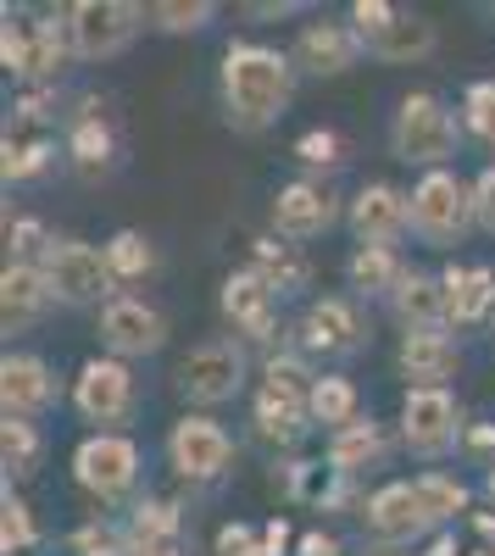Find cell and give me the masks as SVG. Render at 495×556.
<instances>
[{"instance_id": "cell-10", "label": "cell", "mask_w": 495, "mask_h": 556, "mask_svg": "<svg viewBox=\"0 0 495 556\" xmlns=\"http://www.w3.org/2000/svg\"><path fill=\"white\" fill-rule=\"evenodd\" d=\"M73 479L101 501H123L134 479H140V445L123 434H89L73 451Z\"/></svg>"}, {"instance_id": "cell-43", "label": "cell", "mask_w": 495, "mask_h": 556, "mask_svg": "<svg viewBox=\"0 0 495 556\" xmlns=\"http://www.w3.org/2000/svg\"><path fill=\"white\" fill-rule=\"evenodd\" d=\"M217 556H267V545L256 540L251 523H229V529H217Z\"/></svg>"}, {"instance_id": "cell-37", "label": "cell", "mask_w": 495, "mask_h": 556, "mask_svg": "<svg viewBox=\"0 0 495 556\" xmlns=\"http://www.w3.org/2000/svg\"><path fill=\"white\" fill-rule=\"evenodd\" d=\"M34 545H39V529H34V518H28V506L7 490V501H0V551L23 556V551H34Z\"/></svg>"}, {"instance_id": "cell-35", "label": "cell", "mask_w": 495, "mask_h": 556, "mask_svg": "<svg viewBox=\"0 0 495 556\" xmlns=\"http://www.w3.org/2000/svg\"><path fill=\"white\" fill-rule=\"evenodd\" d=\"M212 17H217L212 0H162V7L145 12V23H151L156 34H201Z\"/></svg>"}, {"instance_id": "cell-1", "label": "cell", "mask_w": 495, "mask_h": 556, "mask_svg": "<svg viewBox=\"0 0 495 556\" xmlns=\"http://www.w3.org/2000/svg\"><path fill=\"white\" fill-rule=\"evenodd\" d=\"M290 96H295V62L284 51L256 39H240L223 51V112L240 134L274 128L290 112Z\"/></svg>"}, {"instance_id": "cell-6", "label": "cell", "mask_w": 495, "mask_h": 556, "mask_svg": "<svg viewBox=\"0 0 495 556\" xmlns=\"http://www.w3.org/2000/svg\"><path fill=\"white\" fill-rule=\"evenodd\" d=\"M245 345L240 340H201L185 362H178V390L195 406H223L245 390Z\"/></svg>"}, {"instance_id": "cell-4", "label": "cell", "mask_w": 495, "mask_h": 556, "mask_svg": "<svg viewBox=\"0 0 495 556\" xmlns=\"http://www.w3.org/2000/svg\"><path fill=\"white\" fill-rule=\"evenodd\" d=\"M39 267L51 278L56 306H112L117 301V278L106 267V251L84 245V240H56Z\"/></svg>"}, {"instance_id": "cell-33", "label": "cell", "mask_w": 495, "mask_h": 556, "mask_svg": "<svg viewBox=\"0 0 495 556\" xmlns=\"http://www.w3.org/2000/svg\"><path fill=\"white\" fill-rule=\"evenodd\" d=\"M0 173H7V184H23V178H34V173H45L51 167V139L45 134H7V146H0Z\"/></svg>"}, {"instance_id": "cell-46", "label": "cell", "mask_w": 495, "mask_h": 556, "mask_svg": "<svg viewBox=\"0 0 495 556\" xmlns=\"http://www.w3.org/2000/svg\"><path fill=\"white\" fill-rule=\"evenodd\" d=\"M262 545H267V556H284V545H290V523L274 518V523L262 529Z\"/></svg>"}, {"instance_id": "cell-32", "label": "cell", "mask_w": 495, "mask_h": 556, "mask_svg": "<svg viewBox=\"0 0 495 556\" xmlns=\"http://www.w3.org/2000/svg\"><path fill=\"white\" fill-rule=\"evenodd\" d=\"M101 251H106V267H112L117 285H140V278L156 267L151 240H145V235H134V228H117V235H112Z\"/></svg>"}, {"instance_id": "cell-50", "label": "cell", "mask_w": 495, "mask_h": 556, "mask_svg": "<svg viewBox=\"0 0 495 556\" xmlns=\"http://www.w3.org/2000/svg\"><path fill=\"white\" fill-rule=\"evenodd\" d=\"M484 495L495 501V462H490V473H484Z\"/></svg>"}, {"instance_id": "cell-3", "label": "cell", "mask_w": 495, "mask_h": 556, "mask_svg": "<svg viewBox=\"0 0 495 556\" xmlns=\"http://www.w3.org/2000/svg\"><path fill=\"white\" fill-rule=\"evenodd\" d=\"M479 223L473 212V184H462L457 173H423L412 190V235L423 245H457L468 228Z\"/></svg>"}, {"instance_id": "cell-12", "label": "cell", "mask_w": 495, "mask_h": 556, "mask_svg": "<svg viewBox=\"0 0 495 556\" xmlns=\"http://www.w3.org/2000/svg\"><path fill=\"white\" fill-rule=\"evenodd\" d=\"M345 217H351L356 245L395 251L401 240H407V228H412V195H401L395 184H363Z\"/></svg>"}, {"instance_id": "cell-25", "label": "cell", "mask_w": 495, "mask_h": 556, "mask_svg": "<svg viewBox=\"0 0 495 556\" xmlns=\"http://www.w3.org/2000/svg\"><path fill=\"white\" fill-rule=\"evenodd\" d=\"M434 23L423 17V12H395V23L368 45V56H379V62H390V67H407V62H423L429 51H434Z\"/></svg>"}, {"instance_id": "cell-52", "label": "cell", "mask_w": 495, "mask_h": 556, "mask_svg": "<svg viewBox=\"0 0 495 556\" xmlns=\"http://www.w3.org/2000/svg\"><path fill=\"white\" fill-rule=\"evenodd\" d=\"M490 17H495V7H490Z\"/></svg>"}, {"instance_id": "cell-9", "label": "cell", "mask_w": 495, "mask_h": 556, "mask_svg": "<svg viewBox=\"0 0 495 556\" xmlns=\"http://www.w3.org/2000/svg\"><path fill=\"white\" fill-rule=\"evenodd\" d=\"M73 406H78V417L101 424V434L128 424V417H134V374H128V362L89 356L78 367V379H73Z\"/></svg>"}, {"instance_id": "cell-24", "label": "cell", "mask_w": 495, "mask_h": 556, "mask_svg": "<svg viewBox=\"0 0 495 556\" xmlns=\"http://www.w3.org/2000/svg\"><path fill=\"white\" fill-rule=\"evenodd\" d=\"M379 462H384V429L373 417H356V424L329 434V468L340 479H356L363 468H379Z\"/></svg>"}, {"instance_id": "cell-15", "label": "cell", "mask_w": 495, "mask_h": 556, "mask_svg": "<svg viewBox=\"0 0 495 556\" xmlns=\"http://www.w3.org/2000/svg\"><path fill=\"white\" fill-rule=\"evenodd\" d=\"M101 345L128 362V356H156L167 345V317L156 306H145L140 295H117L112 306H101Z\"/></svg>"}, {"instance_id": "cell-8", "label": "cell", "mask_w": 495, "mask_h": 556, "mask_svg": "<svg viewBox=\"0 0 495 556\" xmlns=\"http://www.w3.org/2000/svg\"><path fill=\"white\" fill-rule=\"evenodd\" d=\"M167 462H173V468L185 473L190 484H212V479L229 473L234 440H229V429H223L217 417L190 412V417H178V424L167 429Z\"/></svg>"}, {"instance_id": "cell-11", "label": "cell", "mask_w": 495, "mask_h": 556, "mask_svg": "<svg viewBox=\"0 0 495 556\" xmlns=\"http://www.w3.org/2000/svg\"><path fill=\"white\" fill-rule=\"evenodd\" d=\"M462 434V406L452 390H407L401 401V440L418 456H445Z\"/></svg>"}, {"instance_id": "cell-5", "label": "cell", "mask_w": 495, "mask_h": 556, "mask_svg": "<svg viewBox=\"0 0 495 556\" xmlns=\"http://www.w3.org/2000/svg\"><path fill=\"white\" fill-rule=\"evenodd\" d=\"M67 56H78L67 12L39 17V23H7V34H0V62L17 78H56Z\"/></svg>"}, {"instance_id": "cell-27", "label": "cell", "mask_w": 495, "mask_h": 556, "mask_svg": "<svg viewBox=\"0 0 495 556\" xmlns=\"http://www.w3.org/2000/svg\"><path fill=\"white\" fill-rule=\"evenodd\" d=\"M67 156H73L84 173H101V167L112 162V123L101 117L96 101H84V112L73 117V128H67Z\"/></svg>"}, {"instance_id": "cell-13", "label": "cell", "mask_w": 495, "mask_h": 556, "mask_svg": "<svg viewBox=\"0 0 495 556\" xmlns=\"http://www.w3.org/2000/svg\"><path fill=\"white\" fill-rule=\"evenodd\" d=\"M295 345L306 356H323V362H345L363 351V317H356L351 301L340 295H323V301H312L295 323Z\"/></svg>"}, {"instance_id": "cell-20", "label": "cell", "mask_w": 495, "mask_h": 556, "mask_svg": "<svg viewBox=\"0 0 495 556\" xmlns=\"http://www.w3.org/2000/svg\"><path fill=\"white\" fill-rule=\"evenodd\" d=\"M312 390H295V384H279V379H262L256 390V406H251V424L262 440H274L279 451H290L295 440H306L312 429Z\"/></svg>"}, {"instance_id": "cell-39", "label": "cell", "mask_w": 495, "mask_h": 556, "mask_svg": "<svg viewBox=\"0 0 495 556\" xmlns=\"http://www.w3.org/2000/svg\"><path fill=\"white\" fill-rule=\"evenodd\" d=\"M462 117H468V128L484 139V146L495 151V78H484V84H473V89H468Z\"/></svg>"}, {"instance_id": "cell-18", "label": "cell", "mask_w": 495, "mask_h": 556, "mask_svg": "<svg viewBox=\"0 0 495 556\" xmlns=\"http://www.w3.org/2000/svg\"><path fill=\"white\" fill-rule=\"evenodd\" d=\"M363 518H368V534L390 551V545H412V540H423L434 523H429V513H423V501H418V484H384L379 495H368V506H363Z\"/></svg>"}, {"instance_id": "cell-36", "label": "cell", "mask_w": 495, "mask_h": 556, "mask_svg": "<svg viewBox=\"0 0 495 556\" xmlns=\"http://www.w3.org/2000/svg\"><path fill=\"white\" fill-rule=\"evenodd\" d=\"M0 456H7V473H34V462H39V429L28 424V417H7L0 424Z\"/></svg>"}, {"instance_id": "cell-16", "label": "cell", "mask_w": 495, "mask_h": 556, "mask_svg": "<svg viewBox=\"0 0 495 556\" xmlns=\"http://www.w3.org/2000/svg\"><path fill=\"white\" fill-rule=\"evenodd\" d=\"M363 56H368V45H363V34H356L351 23H306L295 34V51H290V62L301 73H312V78H340Z\"/></svg>"}, {"instance_id": "cell-30", "label": "cell", "mask_w": 495, "mask_h": 556, "mask_svg": "<svg viewBox=\"0 0 495 556\" xmlns=\"http://www.w3.org/2000/svg\"><path fill=\"white\" fill-rule=\"evenodd\" d=\"M251 267H256V273H262L267 285H274V290H279V301L312 285V267H306L301 245H279V240H256V262H251Z\"/></svg>"}, {"instance_id": "cell-26", "label": "cell", "mask_w": 495, "mask_h": 556, "mask_svg": "<svg viewBox=\"0 0 495 556\" xmlns=\"http://www.w3.org/2000/svg\"><path fill=\"white\" fill-rule=\"evenodd\" d=\"M445 301H452V323H484L495 306V267H445L440 273Z\"/></svg>"}, {"instance_id": "cell-7", "label": "cell", "mask_w": 495, "mask_h": 556, "mask_svg": "<svg viewBox=\"0 0 495 556\" xmlns=\"http://www.w3.org/2000/svg\"><path fill=\"white\" fill-rule=\"evenodd\" d=\"M67 23L78 62H106L134 45V34L145 28V12L128 7V0H78V7H67Z\"/></svg>"}, {"instance_id": "cell-41", "label": "cell", "mask_w": 495, "mask_h": 556, "mask_svg": "<svg viewBox=\"0 0 495 556\" xmlns=\"http://www.w3.org/2000/svg\"><path fill=\"white\" fill-rule=\"evenodd\" d=\"M395 12H401V7H384V0H356V7H351V28L363 34V45H373V39L395 23Z\"/></svg>"}, {"instance_id": "cell-45", "label": "cell", "mask_w": 495, "mask_h": 556, "mask_svg": "<svg viewBox=\"0 0 495 556\" xmlns=\"http://www.w3.org/2000/svg\"><path fill=\"white\" fill-rule=\"evenodd\" d=\"M301 556H340V540L323 534V529H312V534H301Z\"/></svg>"}, {"instance_id": "cell-29", "label": "cell", "mask_w": 495, "mask_h": 556, "mask_svg": "<svg viewBox=\"0 0 495 556\" xmlns=\"http://www.w3.org/2000/svg\"><path fill=\"white\" fill-rule=\"evenodd\" d=\"M134 556H162L178 540V506L173 501H140L134 506V523H128Z\"/></svg>"}, {"instance_id": "cell-38", "label": "cell", "mask_w": 495, "mask_h": 556, "mask_svg": "<svg viewBox=\"0 0 495 556\" xmlns=\"http://www.w3.org/2000/svg\"><path fill=\"white\" fill-rule=\"evenodd\" d=\"M73 556H134V540L112 523H84L73 534Z\"/></svg>"}, {"instance_id": "cell-44", "label": "cell", "mask_w": 495, "mask_h": 556, "mask_svg": "<svg viewBox=\"0 0 495 556\" xmlns=\"http://www.w3.org/2000/svg\"><path fill=\"white\" fill-rule=\"evenodd\" d=\"M473 212H479V228H490V235H495V167H484L473 178Z\"/></svg>"}, {"instance_id": "cell-21", "label": "cell", "mask_w": 495, "mask_h": 556, "mask_svg": "<svg viewBox=\"0 0 495 556\" xmlns=\"http://www.w3.org/2000/svg\"><path fill=\"white\" fill-rule=\"evenodd\" d=\"M56 395H62L56 390V374L39 356L17 351V356L0 362V406H7V417H28V424H34L39 412H51Z\"/></svg>"}, {"instance_id": "cell-22", "label": "cell", "mask_w": 495, "mask_h": 556, "mask_svg": "<svg viewBox=\"0 0 495 556\" xmlns=\"http://www.w3.org/2000/svg\"><path fill=\"white\" fill-rule=\"evenodd\" d=\"M395 367L401 379H412V390H445V379H457L462 367V345L452 334H401Z\"/></svg>"}, {"instance_id": "cell-2", "label": "cell", "mask_w": 495, "mask_h": 556, "mask_svg": "<svg viewBox=\"0 0 495 556\" xmlns=\"http://www.w3.org/2000/svg\"><path fill=\"white\" fill-rule=\"evenodd\" d=\"M390 151L407 167L440 173L462 151V123L440 96H407L395 106V123H390Z\"/></svg>"}, {"instance_id": "cell-51", "label": "cell", "mask_w": 495, "mask_h": 556, "mask_svg": "<svg viewBox=\"0 0 495 556\" xmlns=\"http://www.w3.org/2000/svg\"><path fill=\"white\" fill-rule=\"evenodd\" d=\"M373 556H395V551H373Z\"/></svg>"}, {"instance_id": "cell-31", "label": "cell", "mask_w": 495, "mask_h": 556, "mask_svg": "<svg viewBox=\"0 0 495 556\" xmlns=\"http://www.w3.org/2000/svg\"><path fill=\"white\" fill-rule=\"evenodd\" d=\"M418 484V501H423V513H429V523L445 534V523H452V518H462L468 513V484L462 479H452V473H418L412 479Z\"/></svg>"}, {"instance_id": "cell-47", "label": "cell", "mask_w": 495, "mask_h": 556, "mask_svg": "<svg viewBox=\"0 0 495 556\" xmlns=\"http://www.w3.org/2000/svg\"><path fill=\"white\" fill-rule=\"evenodd\" d=\"M468 445H473V451H490V445H495V429H490V424L468 429Z\"/></svg>"}, {"instance_id": "cell-40", "label": "cell", "mask_w": 495, "mask_h": 556, "mask_svg": "<svg viewBox=\"0 0 495 556\" xmlns=\"http://www.w3.org/2000/svg\"><path fill=\"white\" fill-rule=\"evenodd\" d=\"M340 151H345V146H340L334 128H306V134L295 139V162H306V167H340V162H345Z\"/></svg>"}, {"instance_id": "cell-17", "label": "cell", "mask_w": 495, "mask_h": 556, "mask_svg": "<svg viewBox=\"0 0 495 556\" xmlns=\"http://www.w3.org/2000/svg\"><path fill=\"white\" fill-rule=\"evenodd\" d=\"M334 223H340L334 195L323 190V184H312V178H295V184H284V190L274 195V228H279V240H290V245H306V240L329 235Z\"/></svg>"}, {"instance_id": "cell-42", "label": "cell", "mask_w": 495, "mask_h": 556, "mask_svg": "<svg viewBox=\"0 0 495 556\" xmlns=\"http://www.w3.org/2000/svg\"><path fill=\"white\" fill-rule=\"evenodd\" d=\"M56 240L45 235V223H34V217H17L12 223V251H17V262H45V251H51Z\"/></svg>"}, {"instance_id": "cell-19", "label": "cell", "mask_w": 495, "mask_h": 556, "mask_svg": "<svg viewBox=\"0 0 495 556\" xmlns=\"http://www.w3.org/2000/svg\"><path fill=\"white\" fill-rule=\"evenodd\" d=\"M51 306H56V295H51L45 267L39 262H7V273H0V323H7V334L39 329Z\"/></svg>"}, {"instance_id": "cell-34", "label": "cell", "mask_w": 495, "mask_h": 556, "mask_svg": "<svg viewBox=\"0 0 495 556\" xmlns=\"http://www.w3.org/2000/svg\"><path fill=\"white\" fill-rule=\"evenodd\" d=\"M306 401H312V424H329V429L356 424V390H351V379H318Z\"/></svg>"}, {"instance_id": "cell-23", "label": "cell", "mask_w": 495, "mask_h": 556, "mask_svg": "<svg viewBox=\"0 0 495 556\" xmlns=\"http://www.w3.org/2000/svg\"><path fill=\"white\" fill-rule=\"evenodd\" d=\"M390 317L407 334H445L452 329V301H445V285L429 273H407L401 290L390 295Z\"/></svg>"}, {"instance_id": "cell-28", "label": "cell", "mask_w": 495, "mask_h": 556, "mask_svg": "<svg viewBox=\"0 0 495 556\" xmlns=\"http://www.w3.org/2000/svg\"><path fill=\"white\" fill-rule=\"evenodd\" d=\"M345 278H351V290L356 295H395L401 290V278H407V267H401L395 251H368V245H356V256L345 262Z\"/></svg>"}, {"instance_id": "cell-49", "label": "cell", "mask_w": 495, "mask_h": 556, "mask_svg": "<svg viewBox=\"0 0 495 556\" xmlns=\"http://www.w3.org/2000/svg\"><path fill=\"white\" fill-rule=\"evenodd\" d=\"M473 529H479V534L495 545V518H490V513H479V518H473Z\"/></svg>"}, {"instance_id": "cell-48", "label": "cell", "mask_w": 495, "mask_h": 556, "mask_svg": "<svg viewBox=\"0 0 495 556\" xmlns=\"http://www.w3.org/2000/svg\"><path fill=\"white\" fill-rule=\"evenodd\" d=\"M429 556H462V551H457V540H452V534H434Z\"/></svg>"}, {"instance_id": "cell-14", "label": "cell", "mask_w": 495, "mask_h": 556, "mask_svg": "<svg viewBox=\"0 0 495 556\" xmlns=\"http://www.w3.org/2000/svg\"><path fill=\"white\" fill-rule=\"evenodd\" d=\"M217 301H223V317H229L245 340H256V345L279 340V290L267 285L256 267H240V273L223 278Z\"/></svg>"}]
</instances>
